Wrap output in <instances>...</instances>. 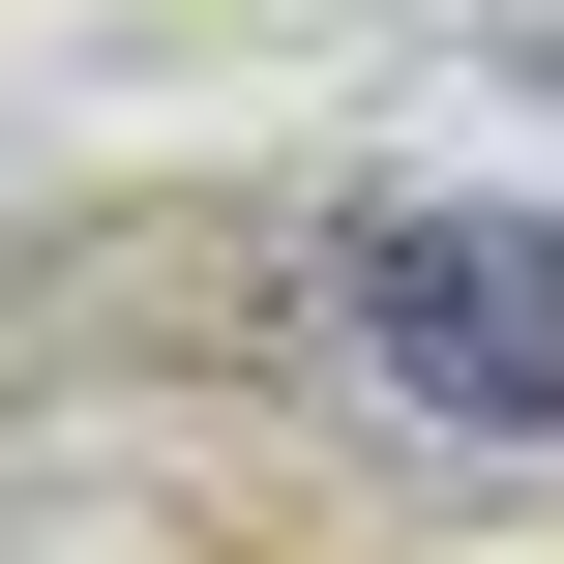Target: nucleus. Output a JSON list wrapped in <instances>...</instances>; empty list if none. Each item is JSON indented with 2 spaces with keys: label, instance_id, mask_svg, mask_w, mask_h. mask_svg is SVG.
<instances>
[{
  "label": "nucleus",
  "instance_id": "f257e3e1",
  "mask_svg": "<svg viewBox=\"0 0 564 564\" xmlns=\"http://www.w3.org/2000/svg\"><path fill=\"white\" fill-rule=\"evenodd\" d=\"M327 327L387 357V416H446V446H564V208H476V178L357 208V238H327Z\"/></svg>",
  "mask_w": 564,
  "mask_h": 564
}]
</instances>
